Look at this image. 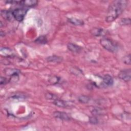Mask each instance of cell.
<instances>
[{
  "mask_svg": "<svg viewBox=\"0 0 131 131\" xmlns=\"http://www.w3.org/2000/svg\"><path fill=\"white\" fill-rule=\"evenodd\" d=\"M4 72L7 75L12 76L15 75H18L19 71L17 69L7 68L4 70Z\"/></svg>",
  "mask_w": 131,
  "mask_h": 131,
  "instance_id": "obj_11",
  "label": "cell"
},
{
  "mask_svg": "<svg viewBox=\"0 0 131 131\" xmlns=\"http://www.w3.org/2000/svg\"><path fill=\"white\" fill-rule=\"evenodd\" d=\"M53 103L55 105H56L58 107H66L67 106H68V104H67V102H66L63 100H59V99H57L54 100Z\"/></svg>",
  "mask_w": 131,
  "mask_h": 131,
  "instance_id": "obj_14",
  "label": "cell"
},
{
  "mask_svg": "<svg viewBox=\"0 0 131 131\" xmlns=\"http://www.w3.org/2000/svg\"><path fill=\"white\" fill-rule=\"evenodd\" d=\"M47 60L49 62H60L62 60V58L58 56H51L47 57Z\"/></svg>",
  "mask_w": 131,
  "mask_h": 131,
  "instance_id": "obj_13",
  "label": "cell"
},
{
  "mask_svg": "<svg viewBox=\"0 0 131 131\" xmlns=\"http://www.w3.org/2000/svg\"><path fill=\"white\" fill-rule=\"evenodd\" d=\"M100 43L105 49L111 52H115L117 50V45L110 39L102 38L100 39Z\"/></svg>",
  "mask_w": 131,
  "mask_h": 131,
  "instance_id": "obj_2",
  "label": "cell"
},
{
  "mask_svg": "<svg viewBox=\"0 0 131 131\" xmlns=\"http://www.w3.org/2000/svg\"><path fill=\"white\" fill-rule=\"evenodd\" d=\"M127 2L125 0L113 1L109 6L105 20L107 22L113 21L122 13L126 8Z\"/></svg>",
  "mask_w": 131,
  "mask_h": 131,
  "instance_id": "obj_1",
  "label": "cell"
},
{
  "mask_svg": "<svg viewBox=\"0 0 131 131\" xmlns=\"http://www.w3.org/2000/svg\"><path fill=\"white\" fill-rule=\"evenodd\" d=\"M28 10V9L26 8H17L14 9L12 11L14 19L18 21H21L23 20Z\"/></svg>",
  "mask_w": 131,
  "mask_h": 131,
  "instance_id": "obj_3",
  "label": "cell"
},
{
  "mask_svg": "<svg viewBox=\"0 0 131 131\" xmlns=\"http://www.w3.org/2000/svg\"><path fill=\"white\" fill-rule=\"evenodd\" d=\"M34 41L38 44H45L47 42V39L45 36L41 35L37 37Z\"/></svg>",
  "mask_w": 131,
  "mask_h": 131,
  "instance_id": "obj_15",
  "label": "cell"
},
{
  "mask_svg": "<svg viewBox=\"0 0 131 131\" xmlns=\"http://www.w3.org/2000/svg\"><path fill=\"white\" fill-rule=\"evenodd\" d=\"M78 101L82 103H87L90 100V98L88 96L81 95L78 98Z\"/></svg>",
  "mask_w": 131,
  "mask_h": 131,
  "instance_id": "obj_16",
  "label": "cell"
},
{
  "mask_svg": "<svg viewBox=\"0 0 131 131\" xmlns=\"http://www.w3.org/2000/svg\"><path fill=\"white\" fill-rule=\"evenodd\" d=\"M68 21L70 23L75 26H82L84 25V22L82 21V20H80L76 18H68Z\"/></svg>",
  "mask_w": 131,
  "mask_h": 131,
  "instance_id": "obj_12",
  "label": "cell"
},
{
  "mask_svg": "<svg viewBox=\"0 0 131 131\" xmlns=\"http://www.w3.org/2000/svg\"><path fill=\"white\" fill-rule=\"evenodd\" d=\"M1 85H4L5 84L7 83V79L5 77H1Z\"/></svg>",
  "mask_w": 131,
  "mask_h": 131,
  "instance_id": "obj_23",
  "label": "cell"
},
{
  "mask_svg": "<svg viewBox=\"0 0 131 131\" xmlns=\"http://www.w3.org/2000/svg\"><path fill=\"white\" fill-rule=\"evenodd\" d=\"M89 121L90 123L93 124H96L98 123V120L95 116L93 117H91L89 118Z\"/></svg>",
  "mask_w": 131,
  "mask_h": 131,
  "instance_id": "obj_20",
  "label": "cell"
},
{
  "mask_svg": "<svg viewBox=\"0 0 131 131\" xmlns=\"http://www.w3.org/2000/svg\"><path fill=\"white\" fill-rule=\"evenodd\" d=\"M120 24L122 25H129L130 24V19L129 18H124L120 20Z\"/></svg>",
  "mask_w": 131,
  "mask_h": 131,
  "instance_id": "obj_19",
  "label": "cell"
},
{
  "mask_svg": "<svg viewBox=\"0 0 131 131\" xmlns=\"http://www.w3.org/2000/svg\"><path fill=\"white\" fill-rule=\"evenodd\" d=\"M104 112L103 111V110L100 108H99V107H95L92 111V114L93 115H94V116L102 115V114H104Z\"/></svg>",
  "mask_w": 131,
  "mask_h": 131,
  "instance_id": "obj_17",
  "label": "cell"
},
{
  "mask_svg": "<svg viewBox=\"0 0 131 131\" xmlns=\"http://www.w3.org/2000/svg\"><path fill=\"white\" fill-rule=\"evenodd\" d=\"M59 78L57 76H53L52 77H50L49 79V81L53 84L56 83L58 82Z\"/></svg>",
  "mask_w": 131,
  "mask_h": 131,
  "instance_id": "obj_21",
  "label": "cell"
},
{
  "mask_svg": "<svg viewBox=\"0 0 131 131\" xmlns=\"http://www.w3.org/2000/svg\"><path fill=\"white\" fill-rule=\"evenodd\" d=\"M103 81L105 84L108 86L112 85L114 83L113 78L110 75H105L103 77Z\"/></svg>",
  "mask_w": 131,
  "mask_h": 131,
  "instance_id": "obj_10",
  "label": "cell"
},
{
  "mask_svg": "<svg viewBox=\"0 0 131 131\" xmlns=\"http://www.w3.org/2000/svg\"><path fill=\"white\" fill-rule=\"evenodd\" d=\"M67 48L69 51L73 53H79L82 50V48L81 47L73 43H68Z\"/></svg>",
  "mask_w": 131,
  "mask_h": 131,
  "instance_id": "obj_9",
  "label": "cell"
},
{
  "mask_svg": "<svg viewBox=\"0 0 131 131\" xmlns=\"http://www.w3.org/2000/svg\"><path fill=\"white\" fill-rule=\"evenodd\" d=\"M1 15L2 16L3 18H4V19L9 20V21H11L13 19V18L14 19L13 15V13H12V11H8V10H2L1 12Z\"/></svg>",
  "mask_w": 131,
  "mask_h": 131,
  "instance_id": "obj_8",
  "label": "cell"
},
{
  "mask_svg": "<svg viewBox=\"0 0 131 131\" xmlns=\"http://www.w3.org/2000/svg\"><path fill=\"white\" fill-rule=\"evenodd\" d=\"M53 115L54 117L62 120L69 121L70 120V117H69V116L66 113H64V112L57 111V112H54Z\"/></svg>",
  "mask_w": 131,
  "mask_h": 131,
  "instance_id": "obj_6",
  "label": "cell"
},
{
  "mask_svg": "<svg viewBox=\"0 0 131 131\" xmlns=\"http://www.w3.org/2000/svg\"><path fill=\"white\" fill-rule=\"evenodd\" d=\"M38 3V1L36 0H26L18 1V4L27 7H32L36 6Z\"/></svg>",
  "mask_w": 131,
  "mask_h": 131,
  "instance_id": "obj_7",
  "label": "cell"
},
{
  "mask_svg": "<svg viewBox=\"0 0 131 131\" xmlns=\"http://www.w3.org/2000/svg\"><path fill=\"white\" fill-rule=\"evenodd\" d=\"M118 77L122 80L128 82L130 81L131 78V70L130 69L121 70L118 74Z\"/></svg>",
  "mask_w": 131,
  "mask_h": 131,
  "instance_id": "obj_4",
  "label": "cell"
},
{
  "mask_svg": "<svg viewBox=\"0 0 131 131\" xmlns=\"http://www.w3.org/2000/svg\"><path fill=\"white\" fill-rule=\"evenodd\" d=\"M45 97L48 99H54V95L51 93H47L45 95Z\"/></svg>",
  "mask_w": 131,
  "mask_h": 131,
  "instance_id": "obj_22",
  "label": "cell"
},
{
  "mask_svg": "<svg viewBox=\"0 0 131 131\" xmlns=\"http://www.w3.org/2000/svg\"><path fill=\"white\" fill-rule=\"evenodd\" d=\"M91 34L94 36H104L106 34V31L101 28H93L90 30Z\"/></svg>",
  "mask_w": 131,
  "mask_h": 131,
  "instance_id": "obj_5",
  "label": "cell"
},
{
  "mask_svg": "<svg viewBox=\"0 0 131 131\" xmlns=\"http://www.w3.org/2000/svg\"><path fill=\"white\" fill-rule=\"evenodd\" d=\"M123 62L126 64H130V54H129L125 56H124L122 58Z\"/></svg>",
  "mask_w": 131,
  "mask_h": 131,
  "instance_id": "obj_18",
  "label": "cell"
}]
</instances>
